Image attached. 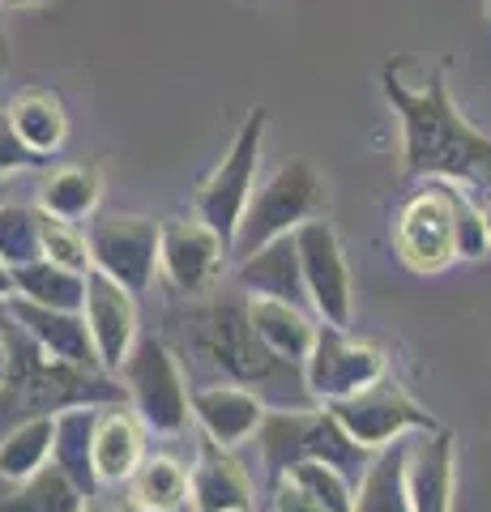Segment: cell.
Instances as JSON below:
<instances>
[{
    "instance_id": "obj_1",
    "label": "cell",
    "mask_w": 491,
    "mask_h": 512,
    "mask_svg": "<svg viewBox=\"0 0 491 512\" xmlns=\"http://www.w3.org/2000/svg\"><path fill=\"white\" fill-rule=\"evenodd\" d=\"M380 90L402 120V171L410 180H453L491 192V137L457 111L440 69L406 82V64L380 69Z\"/></svg>"
},
{
    "instance_id": "obj_2",
    "label": "cell",
    "mask_w": 491,
    "mask_h": 512,
    "mask_svg": "<svg viewBox=\"0 0 491 512\" xmlns=\"http://www.w3.org/2000/svg\"><path fill=\"white\" fill-rule=\"evenodd\" d=\"M257 448L269 483L287 478L304 461H329V466H338L346 478L359 483L372 461L368 448L346 436V427L334 419L329 406H269L257 431Z\"/></svg>"
},
{
    "instance_id": "obj_3",
    "label": "cell",
    "mask_w": 491,
    "mask_h": 512,
    "mask_svg": "<svg viewBox=\"0 0 491 512\" xmlns=\"http://www.w3.org/2000/svg\"><path fill=\"white\" fill-rule=\"evenodd\" d=\"M329 210V188H325V175L316 171L308 158H291L282 163L265 184H257L252 192L248 210H244V222L235 231V244H231V256L257 252L261 244L278 235H295L304 222L312 218H325Z\"/></svg>"
},
{
    "instance_id": "obj_4",
    "label": "cell",
    "mask_w": 491,
    "mask_h": 512,
    "mask_svg": "<svg viewBox=\"0 0 491 512\" xmlns=\"http://www.w3.org/2000/svg\"><path fill=\"white\" fill-rule=\"evenodd\" d=\"M116 376L150 436L171 440L193 423V389H188V380H184L176 350L163 338H137Z\"/></svg>"
},
{
    "instance_id": "obj_5",
    "label": "cell",
    "mask_w": 491,
    "mask_h": 512,
    "mask_svg": "<svg viewBox=\"0 0 491 512\" xmlns=\"http://www.w3.org/2000/svg\"><path fill=\"white\" fill-rule=\"evenodd\" d=\"M261 141H265V107H252L240 133H235L231 150L223 154L205 180L193 192V214L205 222L210 231L223 235V244H235V231L244 222V210L257 192V167H261Z\"/></svg>"
},
{
    "instance_id": "obj_6",
    "label": "cell",
    "mask_w": 491,
    "mask_h": 512,
    "mask_svg": "<svg viewBox=\"0 0 491 512\" xmlns=\"http://www.w3.org/2000/svg\"><path fill=\"white\" fill-rule=\"evenodd\" d=\"M329 410H334V419L346 427V436L355 444H363L368 453H376V448H385L393 440L419 436V431L445 427L432 410L415 402V393H410L402 380H393V376H380L376 384L359 389L355 397H342V402H334Z\"/></svg>"
},
{
    "instance_id": "obj_7",
    "label": "cell",
    "mask_w": 491,
    "mask_h": 512,
    "mask_svg": "<svg viewBox=\"0 0 491 512\" xmlns=\"http://www.w3.org/2000/svg\"><path fill=\"white\" fill-rule=\"evenodd\" d=\"M158 235H163V222L146 214H94L86 222L90 269H99L133 295L150 291L158 278Z\"/></svg>"
},
{
    "instance_id": "obj_8",
    "label": "cell",
    "mask_w": 491,
    "mask_h": 512,
    "mask_svg": "<svg viewBox=\"0 0 491 512\" xmlns=\"http://www.w3.org/2000/svg\"><path fill=\"white\" fill-rule=\"evenodd\" d=\"M380 376H389V359L380 346L363 342L351 329H338V325L316 329V342L304 359V384L316 406H334L342 397H355Z\"/></svg>"
},
{
    "instance_id": "obj_9",
    "label": "cell",
    "mask_w": 491,
    "mask_h": 512,
    "mask_svg": "<svg viewBox=\"0 0 491 512\" xmlns=\"http://www.w3.org/2000/svg\"><path fill=\"white\" fill-rule=\"evenodd\" d=\"M299 244V265H304V286H308V308L316 312L321 325L351 329L355 316V282L351 265H346L342 239L325 218H312L295 231Z\"/></svg>"
},
{
    "instance_id": "obj_10",
    "label": "cell",
    "mask_w": 491,
    "mask_h": 512,
    "mask_svg": "<svg viewBox=\"0 0 491 512\" xmlns=\"http://www.w3.org/2000/svg\"><path fill=\"white\" fill-rule=\"evenodd\" d=\"M398 256L415 274H445L457 261L453 231V184L427 180L398 214Z\"/></svg>"
},
{
    "instance_id": "obj_11",
    "label": "cell",
    "mask_w": 491,
    "mask_h": 512,
    "mask_svg": "<svg viewBox=\"0 0 491 512\" xmlns=\"http://www.w3.org/2000/svg\"><path fill=\"white\" fill-rule=\"evenodd\" d=\"M231 248L223 235L210 231L205 222L193 218H163V235H158V274L171 282L180 295H205L223 274Z\"/></svg>"
},
{
    "instance_id": "obj_12",
    "label": "cell",
    "mask_w": 491,
    "mask_h": 512,
    "mask_svg": "<svg viewBox=\"0 0 491 512\" xmlns=\"http://www.w3.org/2000/svg\"><path fill=\"white\" fill-rule=\"evenodd\" d=\"M82 316H86V329H90L94 355H99V367L116 376L120 363L129 359L133 342L141 338L137 333V295L124 291V286L112 282L107 274H99V269H90Z\"/></svg>"
},
{
    "instance_id": "obj_13",
    "label": "cell",
    "mask_w": 491,
    "mask_h": 512,
    "mask_svg": "<svg viewBox=\"0 0 491 512\" xmlns=\"http://www.w3.org/2000/svg\"><path fill=\"white\" fill-rule=\"evenodd\" d=\"M265 397L257 389H248L240 380H214L193 389V423L205 440L240 448L248 440H257V431L265 423Z\"/></svg>"
},
{
    "instance_id": "obj_14",
    "label": "cell",
    "mask_w": 491,
    "mask_h": 512,
    "mask_svg": "<svg viewBox=\"0 0 491 512\" xmlns=\"http://www.w3.org/2000/svg\"><path fill=\"white\" fill-rule=\"evenodd\" d=\"M188 508L193 512H252L257 508V487L248 470L235 461V448L214 440L197 444V461L188 470Z\"/></svg>"
},
{
    "instance_id": "obj_15",
    "label": "cell",
    "mask_w": 491,
    "mask_h": 512,
    "mask_svg": "<svg viewBox=\"0 0 491 512\" xmlns=\"http://www.w3.org/2000/svg\"><path fill=\"white\" fill-rule=\"evenodd\" d=\"M406 487L415 512H453L457 495V436L449 427L410 436Z\"/></svg>"
},
{
    "instance_id": "obj_16",
    "label": "cell",
    "mask_w": 491,
    "mask_h": 512,
    "mask_svg": "<svg viewBox=\"0 0 491 512\" xmlns=\"http://www.w3.org/2000/svg\"><path fill=\"white\" fill-rule=\"evenodd\" d=\"M150 431L141 414L124 402L99 406V423H94V478L99 487H124L146 461Z\"/></svg>"
},
{
    "instance_id": "obj_17",
    "label": "cell",
    "mask_w": 491,
    "mask_h": 512,
    "mask_svg": "<svg viewBox=\"0 0 491 512\" xmlns=\"http://www.w3.org/2000/svg\"><path fill=\"white\" fill-rule=\"evenodd\" d=\"M244 312H248V325H252V333H257V342L269 350V355L282 359V363L304 367L308 350L316 342V329H321V320H316L312 308H304V303H287V299L248 295Z\"/></svg>"
},
{
    "instance_id": "obj_18",
    "label": "cell",
    "mask_w": 491,
    "mask_h": 512,
    "mask_svg": "<svg viewBox=\"0 0 491 512\" xmlns=\"http://www.w3.org/2000/svg\"><path fill=\"white\" fill-rule=\"evenodd\" d=\"M5 308L13 312V320L39 342L43 355H52L69 367H90V372H103L99 355H94V342H90V329H86V316L82 312H60V308H39V303H26L13 295Z\"/></svg>"
},
{
    "instance_id": "obj_19",
    "label": "cell",
    "mask_w": 491,
    "mask_h": 512,
    "mask_svg": "<svg viewBox=\"0 0 491 512\" xmlns=\"http://www.w3.org/2000/svg\"><path fill=\"white\" fill-rule=\"evenodd\" d=\"M235 282L244 295H265V299H287L308 308V286H304V265H299V244L295 235H278L235 261Z\"/></svg>"
},
{
    "instance_id": "obj_20",
    "label": "cell",
    "mask_w": 491,
    "mask_h": 512,
    "mask_svg": "<svg viewBox=\"0 0 491 512\" xmlns=\"http://www.w3.org/2000/svg\"><path fill=\"white\" fill-rule=\"evenodd\" d=\"M406 457H410V436L376 448L368 470L355 483V512H415L406 487Z\"/></svg>"
},
{
    "instance_id": "obj_21",
    "label": "cell",
    "mask_w": 491,
    "mask_h": 512,
    "mask_svg": "<svg viewBox=\"0 0 491 512\" xmlns=\"http://www.w3.org/2000/svg\"><path fill=\"white\" fill-rule=\"evenodd\" d=\"M94 423H99V406L56 410V444H52V461L90 495V500L103 491L99 478H94Z\"/></svg>"
},
{
    "instance_id": "obj_22",
    "label": "cell",
    "mask_w": 491,
    "mask_h": 512,
    "mask_svg": "<svg viewBox=\"0 0 491 512\" xmlns=\"http://www.w3.org/2000/svg\"><path fill=\"white\" fill-rule=\"evenodd\" d=\"M99 201H103V175L94 163L56 167L39 184V210L65 222H90L99 214Z\"/></svg>"
},
{
    "instance_id": "obj_23",
    "label": "cell",
    "mask_w": 491,
    "mask_h": 512,
    "mask_svg": "<svg viewBox=\"0 0 491 512\" xmlns=\"http://www.w3.org/2000/svg\"><path fill=\"white\" fill-rule=\"evenodd\" d=\"M13 286H18V299L39 303V308H60V312H82L86 303V274H77L69 265H56L39 256L30 265L13 269Z\"/></svg>"
},
{
    "instance_id": "obj_24",
    "label": "cell",
    "mask_w": 491,
    "mask_h": 512,
    "mask_svg": "<svg viewBox=\"0 0 491 512\" xmlns=\"http://www.w3.org/2000/svg\"><path fill=\"white\" fill-rule=\"evenodd\" d=\"M52 444H56V414H30V419L13 423L0 436V478L22 483V478L39 474L52 461Z\"/></svg>"
},
{
    "instance_id": "obj_25",
    "label": "cell",
    "mask_w": 491,
    "mask_h": 512,
    "mask_svg": "<svg viewBox=\"0 0 491 512\" xmlns=\"http://www.w3.org/2000/svg\"><path fill=\"white\" fill-rule=\"evenodd\" d=\"M86 508H90V495L56 461H47L39 474L13 483V491L0 500V512H86Z\"/></svg>"
},
{
    "instance_id": "obj_26",
    "label": "cell",
    "mask_w": 491,
    "mask_h": 512,
    "mask_svg": "<svg viewBox=\"0 0 491 512\" xmlns=\"http://www.w3.org/2000/svg\"><path fill=\"white\" fill-rule=\"evenodd\" d=\"M9 116H13L18 137L39 158H52L60 146H65V137H69L65 103H60L52 90H26V94H18L13 107H9Z\"/></svg>"
},
{
    "instance_id": "obj_27",
    "label": "cell",
    "mask_w": 491,
    "mask_h": 512,
    "mask_svg": "<svg viewBox=\"0 0 491 512\" xmlns=\"http://www.w3.org/2000/svg\"><path fill=\"white\" fill-rule=\"evenodd\" d=\"M129 504L141 512H184L188 508V470L167 453H146V461L129 478Z\"/></svg>"
},
{
    "instance_id": "obj_28",
    "label": "cell",
    "mask_w": 491,
    "mask_h": 512,
    "mask_svg": "<svg viewBox=\"0 0 491 512\" xmlns=\"http://www.w3.org/2000/svg\"><path fill=\"white\" fill-rule=\"evenodd\" d=\"M43 256V214L22 201H0V261L13 269Z\"/></svg>"
},
{
    "instance_id": "obj_29",
    "label": "cell",
    "mask_w": 491,
    "mask_h": 512,
    "mask_svg": "<svg viewBox=\"0 0 491 512\" xmlns=\"http://www.w3.org/2000/svg\"><path fill=\"white\" fill-rule=\"evenodd\" d=\"M287 478H295V483L329 512H355V478H346L338 466H329V461H304V466H295Z\"/></svg>"
},
{
    "instance_id": "obj_30",
    "label": "cell",
    "mask_w": 491,
    "mask_h": 512,
    "mask_svg": "<svg viewBox=\"0 0 491 512\" xmlns=\"http://www.w3.org/2000/svg\"><path fill=\"white\" fill-rule=\"evenodd\" d=\"M43 214V210H39ZM43 256L56 265H69L77 274H90V239L82 222H65L43 214Z\"/></svg>"
},
{
    "instance_id": "obj_31",
    "label": "cell",
    "mask_w": 491,
    "mask_h": 512,
    "mask_svg": "<svg viewBox=\"0 0 491 512\" xmlns=\"http://www.w3.org/2000/svg\"><path fill=\"white\" fill-rule=\"evenodd\" d=\"M453 231H457V261H483L491 252V231H487L483 205H474L462 192V184H453Z\"/></svg>"
},
{
    "instance_id": "obj_32",
    "label": "cell",
    "mask_w": 491,
    "mask_h": 512,
    "mask_svg": "<svg viewBox=\"0 0 491 512\" xmlns=\"http://www.w3.org/2000/svg\"><path fill=\"white\" fill-rule=\"evenodd\" d=\"M35 163H43V158L18 137L9 111H0V180H5V175H18L26 167H35Z\"/></svg>"
},
{
    "instance_id": "obj_33",
    "label": "cell",
    "mask_w": 491,
    "mask_h": 512,
    "mask_svg": "<svg viewBox=\"0 0 491 512\" xmlns=\"http://www.w3.org/2000/svg\"><path fill=\"white\" fill-rule=\"evenodd\" d=\"M269 512H329V508L316 504L295 478H278V483L269 487Z\"/></svg>"
},
{
    "instance_id": "obj_34",
    "label": "cell",
    "mask_w": 491,
    "mask_h": 512,
    "mask_svg": "<svg viewBox=\"0 0 491 512\" xmlns=\"http://www.w3.org/2000/svg\"><path fill=\"white\" fill-rule=\"evenodd\" d=\"M9 359H13V346H9V312H5V303H0V389H5V380H9Z\"/></svg>"
},
{
    "instance_id": "obj_35",
    "label": "cell",
    "mask_w": 491,
    "mask_h": 512,
    "mask_svg": "<svg viewBox=\"0 0 491 512\" xmlns=\"http://www.w3.org/2000/svg\"><path fill=\"white\" fill-rule=\"evenodd\" d=\"M13 291H18V286H13V265H9V261H0V303H9Z\"/></svg>"
},
{
    "instance_id": "obj_36",
    "label": "cell",
    "mask_w": 491,
    "mask_h": 512,
    "mask_svg": "<svg viewBox=\"0 0 491 512\" xmlns=\"http://www.w3.org/2000/svg\"><path fill=\"white\" fill-rule=\"evenodd\" d=\"M0 5H9V9H39V5H52V0H0Z\"/></svg>"
},
{
    "instance_id": "obj_37",
    "label": "cell",
    "mask_w": 491,
    "mask_h": 512,
    "mask_svg": "<svg viewBox=\"0 0 491 512\" xmlns=\"http://www.w3.org/2000/svg\"><path fill=\"white\" fill-rule=\"evenodd\" d=\"M86 512H141L137 504H112V508H86Z\"/></svg>"
},
{
    "instance_id": "obj_38",
    "label": "cell",
    "mask_w": 491,
    "mask_h": 512,
    "mask_svg": "<svg viewBox=\"0 0 491 512\" xmlns=\"http://www.w3.org/2000/svg\"><path fill=\"white\" fill-rule=\"evenodd\" d=\"M9 69V43H5V35H0V73Z\"/></svg>"
},
{
    "instance_id": "obj_39",
    "label": "cell",
    "mask_w": 491,
    "mask_h": 512,
    "mask_svg": "<svg viewBox=\"0 0 491 512\" xmlns=\"http://www.w3.org/2000/svg\"><path fill=\"white\" fill-rule=\"evenodd\" d=\"M483 218H487V231H491V201H483Z\"/></svg>"
},
{
    "instance_id": "obj_40",
    "label": "cell",
    "mask_w": 491,
    "mask_h": 512,
    "mask_svg": "<svg viewBox=\"0 0 491 512\" xmlns=\"http://www.w3.org/2000/svg\"><path fill=\"white\" fill-rule=\"evenodd\" d=\"M483 9H487V18H491V0H483Z\"/></svg>"
}]
</instances>
